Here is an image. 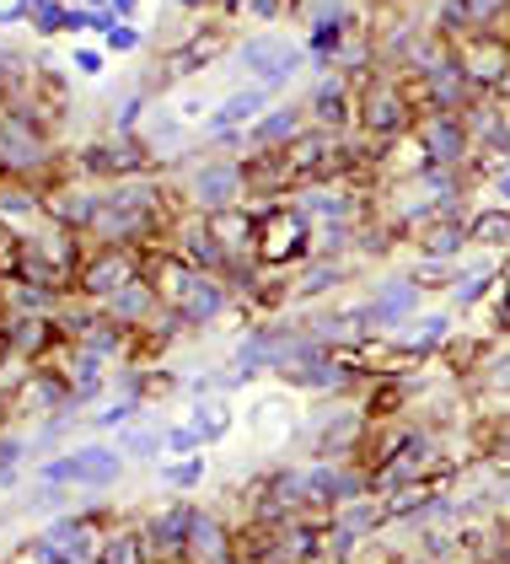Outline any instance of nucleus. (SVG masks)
<instances>
[{"label": "nucleus", "instance_id": "obj_23", "mask_svg": "<svg viewBox=\"0 0 510 564\" xmlns=\"http://www.w3.org/2000/svg\"><path fill=\"white\" fill-rule=\"evenodd\" d=\"M349 274H355V269H349V259H306V269H301V274H291V302H296V306L317 302V296L339 291Z\"/></svg>", "mask_w": 510, "mask_h": 564}, {"label": "nucleus", "instance_id": "obj_14", "mask_svg": "<svg viewBox=\"0 0 510 564\" xmlns=\"http://www.w3.org/2000/svg\"><path fill=\"white\" fill-rule=\"evenodd\" d=\"M306 119L317 130H339V134H355V82L344 70H328L317 87L306 91Z\"/></svg>", "mask_w": 510, "mask_h": 564}, {"label": "nucleus", "instance_id": "obj_16", "mask_svg": "<svg viewBox=\"0 0 510 564\" xmlns=\"http://www.w3.org/2000/svg\"><path fill=\"white\" fill-rule=\"evenodd\" d=\"M65 457H70V484L76 489H113L129 474V457L113 441H86V446H70Z\"/></svg>", "mask_w": 510, "mask_h": 564}, {"label": "nucleus", "instance_id": "obj_13", "mask_svg": "<svg viewBox=\"0 0 510 564\" xmlns=\"http://www.w3.org/2000/svg\"><path fill=\"white\" fill-rule=\"evenodd\" d=\"M194 511L199 506H188V500H167V506H156L151 517L140 521V538L151 549V564H183L188 532H194Z\"/></svg>", "mask_w": 510, "mask_h": 564}, {"label": "nucleus", "instance_id": "obj_2", "mask_svg": "<svg viewBox=\"0 0 510 564\" xmlns=\"http://www.w3.org/2000/svg\"><path fill=\"white\" fill-rule=\"evenodd\" d=\"M151 167H156V151L145 145V134H124V130L91 134L86 145H76V156H70V173H82L86 183H97V188L145 177Z\"/></svg>", "mask_w": 510, "mask_h": 564}, {"label": "nucleus", "instance_id": "obj_3", "mask_svg": "<svg viewBox=\"0 0 510 564\" xmlns=\"http://www.w3.org/2000/svg\"><path fill=\"white\" fill-rule=\"evenodd\" d=\"M457 65L473 82V91L484 102H500L510 108V33L506 28H478L457 44Z\"/></svg>", "mask_w": 510, "mask_h": 564}, {"label": "nucleus", "instance_id": "obj_7", "mask_svg": "<svg viewBox=\"0 0 510 564\" xmlns=\"http://www.w3.org/2000/svg\"><path fill=\"white\" fill-rule=\"evenodd\" d=\"M414 145H420L425 167H441V173H468L478 156V140L463 113H425L414 124Z\"/></svg>", "mask_w": 510, "mask_h": 564}, {"label": "nucleus", "instance_id": "obj_38", "mask_svg": "<svg viewBox=\"0 0 510 564\" xmlns=\"http://www.w3.org/2000/svg\"><path fill=\"white\" fill-rule=\"evenodd\" d=\"M473 17H478V28H506L510 22V0H468Z\"/></svg>", "mask_w": 510, "mask_h": 564}, {"label": "nucleus", "instance_id": "obj_22", "mask_svg": "<svg viewBox=\"0 0 510 564\" xmlns=\"http://www.w3.org/2000/svg\"><path fill=\"white\" fill-rule=\"evenodd\" d=\"M215 48H220V33H194V39H183L177 48H167V54H162L156 76H162V82H188V76L210 70Z\"/></svg>", "mask_w": 510, "mask_h": 564}, {"label": "nucleus", "instance_id": "obj_36", "mask_svg": "<svg viewBox=\"0 0 510 564\" xmlns=\"http://www.w3.org/2000/svg\"><path fill=\"white\" fill-rule=\"evenodd\" d=\"M199 452H205V435L194 431V420L167 425V457H199Z\"/></svg>", "mask_w": 510, "mask_h": 564}, {"label": "nucleus", "instance_id": "obj_47", "mask_svg": "<svg viewBox=\"0 0 510 564\" xmlns=\"http://www.w3.org/2000/svg\"><path fill=\"white\" fill-rule=\"evenodd\" d=\"M506 274H510V259H506Z\"/></svg>", "mask_w": 510, "mask_h": 564}, {"label": "nucleus", "instance_id": "obj_6", "mask_svg": "<svg viewBox=\"0 0 510 564\" xmlns=\"http://www.w3.org/2000/svg\"><path fill=\"white\" fill-rule=\"evenodd\" d=\"M231 54H237V70H242L248 82H258V87H269V91L291 87L301 70H306V44L274 39V33H248Z\"/></svg>", "mask_w": 510, "mask_h": 564}, {"label": "nucleus", "instance_id": "obj_26", "mask_svg": "<svg viewBox=\"0 0 510 564\" xmlns=\"http://www.w3.org/2000/svg\"><path fill=\"white\" fill-rule=\"evenodd\" d=\"M91 564H151V549H145L140 527H108V538H102Z\"/></svg>", "mask_w": 510, "mask_h": 564}, {"label": "nucleus", "instance_id": "obj_18", "mask_svg": "<svg viewBox=\"0 0 510 564\" xmlns=\"http://www.w3.org/2000/svg\"><path fill=\"white\" fill-rule=\"evenodd\" d=\"M306 130H312L306 102H274L253 130H248V151H291Z\"/></svg>", "mask_w": 510, "mask_h": 564}, {"label": "nucleus", "instance_id": "obj_34", "mask_svg": "<svg viewBox=\"0 0 510 564\" xmlns=\"http://www.w3.org/2000/svg\"><path fill=\"white\" fill-rule=\"evenodd\" d=\"M140 398H113V403H102L97 414H91V431H124V425H134L140 420Z\"/></svg>", "mask_w": 510, "mask_h": 564}, {"label": "nucleus", "instance_id": "obj_37", "mask_svg": "<svg viewBox=\"0 0 510 564\" xmlns=\"http://www.w3.org/2000/svg\"><path fill=\"white\" fill-rule=\"evenodd\" d=\"M484 312H489V328H495L500 339H510V274L495 285V296H489V306H484Z\"/></svg>", "mask_w": 510, "mask_h": 564}, {"label": "nucleus", "instance_id": "obj_19", "mask_svg": "<svg viewBox=\"0 0 510 564\" xmlns=\"http://www.w3.org/2000/svg\"><path fill=\"white\" fill-rule=\"evenodd\" d=\"M452 328H457V312H420V317L403 328V339H398L392 349H403V360H409V366H425V360H435V355H446Z\"/></svg>", "mask_w": 510, "mask_h": 564}, {"label": "nucleus", "instance_id": "obj_39", "mask_svg": "<svg viewBox=\"0 0 510 564\" xmlns=\"http://www.w3.org/2000/svg\"><path fill=\"white\" fill-rule=\"evenodd\" d=\"M102 65H108V54H102V48H70V70H76V76H102Z\"/></svg>", "mask_w": 510, "mask_h": 564}, {"label": "nucleus", "instance_id": "obj_32", "mask_svg": "<svg viewBox=\"0 0 510 564\" xmlns=\"http://www.w3.org/2000/svg\"><path fill=\"white\" fill-rule=\"evenodd\" d=\"M28 28H33V39H39V44L70 39V0H48V6H39V11L28 17Z\"/></svg>", "mask_w": 510, "mask_h": 564}, {"label": "nucleus", "instance_id": "obj_43", "mask_svg": "<svg viewBox=\"0 0 510 564\" xmlns=\"http://www.w3.org/2000/svg\"><path fill=\"white\" fill-rule=\"evenodd\" d=\"M177 6H183V11H188V17H199V11H210L215 0H177Z\"/></svg>", "mask_w": 510, "mask_h": 564}, {"label": "nucleus", "instance_id": "obj_10", "mask_svg": "<svg viewBox=\"0 0 510 564\" xmlns=\"http://www.w3.org/2000/svg\"><path fill=\"white\" fill-rule=\"evenodd\" d=\"M420 306H425V291L409 280V269H398V274H382V280L371 285L366 317H371V328H377V339H382V334L409 328V323L420 317Z\"/></svg>", "mask_w": 510, "mask_h": 564}, {"label": "nucleus", "instance_id": "obj_17", "mask_svg": "<svg viewBox=\"0 0 510 564\" xmlns=\"http://www.w3.org/2000/svg\"><path fill=\"white\" fill-rule=\"evenodd\" d=\"M274 108V91L258 87V82H248V87L226 91L220 102H215L210 113H205V134H220V130H253L258 119Z\"/></svg>", "mask_w": 510, "mask_h": 564}, {"label": "nucleus", "instance_id": "obj_20", "mask_svg": "<svg viewBox=\"0 0 510 564\" xmlns=\"http://www.w3.org/2000/svg\"><path fill=\"white\" fill-rule=\"evenodd\" d=\"M231 306H237L231 285H226L220 274H199V285H194V291L183 296V306H177V312H183V323H188V328L199 334V328H215V323H220V317H226Z\"/></svg>", "mask_w": 510, "mask_h": 564}, {"label": "nucleus", "instance_id": "obj_41", "mask_svg": "<svg viewBox=\"0 0 510 564\" xmlns=\"http://www.w3.org/2000/svg\"><path fill=\"white\" fill-rule=\"evenodd\" d=\"M33 11L22 6V0H11V6H0V28H17V22H28Z\"/></svg>", "mask_w": 510, "mask_h": 564}, {"label": "nucleus", "instance_id": "obj_24", "mask_svg": "<svg viewBox=\"0 0 510 564\" xmlns=\"http://www.w3.org/2000/svg\"><path fill=\"white\" fill-rule=\"evenodd\" d=\"M500 280H506V263H468L463 259V280H457L446 296H452L457 312H473V306H489V296H495Z\"/></svg>", "mask_w": 510, "mask_h": 564}, {"label": "nucleus", "instance_id": "obj_44", "mask_svg": "<svg viewBox=\"0 0 510 564\" xmlns=\"http://www.w3.org/2000/svg\"><path fill=\"white\" fill-rule=\"evenodd\" d=\"M76 6H86V11H108L113 0H76Z\"/></svg>", "mask_w": 510, "mask_h": 564}, {"label": "nucleus", "instance_id": "obj_8", "mask_svg": "<svg viewBox=\"0 0 510 564\" xmlns=\"http://www.w3.org/2000/svg\"><path fill=\"white\" fill-rule=\"evenodd\" d=\"M403 87L414 97L420 119H425V113H468L473 102H484V97L473 91V82L463 76V65H457V48H452L435 70H425V76H403Z\"/></svg>", "mask_w": 510, "mask_h": 564}, {"label": "nucleus", "instance_id": "obj_15", "mask_svg": "<svg viewBox=\"0 0 510 564\" xmlns=\"http://www.w3.org/2000/svg\"><path fill=\"white\" fill-rule=\"evenodd\" d=\"M172 248L194 263V269H205V274H226V269L237 263L231 253H226V242H220L215 220L210 216H194V210L177 220V231H172Z\"/></svg>", "mask_w": 510, "mask_h": 564}, {"label": "nucleus", "instance_id": "obj_42", "mask_svg": "<svg viewBox=\"0 0 510 564\" xmlns=\"http://www.w3.org/2000/svg\"><path fill=\"white\" fill-rule=\"evenodd\" d=\"M108 11H113V17H119V22H134V11H140V0H113V6H108Z\"/></svg>", "mask_w": 510, "mask_h": 564}, {"label": "nucleus", "instance_id": "obj_21", "mask_svg": "<svg viewBox=\"0 0 510 564\" xmlns=\"http://www.w3.org/2000/svg\"><path fill=\"white\" fill-rule=\"evenodd\" d=\"M102 312H108L113 323H124V328H145V323L162 312V296H156V285H151L145 274H134L124 291H113V296L102 302Z\"/></svg>", "mask_w": 510, "mask_h": 564}, {"label": "nucleus", "instance_id": "obj_25", "mask_svg": "<svg viewBox=\"0 0 510 564\" xmlns=\"http://www.w3.org/2000/svg\"><path fill=\"white\" fill-rule=\"evenodd\" d=\"M473 248L489 253V259H510V210L506 205L473 210Z\"/></svg>", "mask_w": 510, "mask_h": 564}, {"label": "nucleus", "instance_id": "obj_9", "mask_svg": "<svg viewBox=\"0 0 510 564\" xmlns=\"http://www.w3.org/2000/svg\"><path fill=\"white\" fill-rule=\"evenodd\" d=\"M140 274V253L134 248H119V242H91L86 248L82 269H76V296L91 306H102L113 291H124L129 280Z\"/></svg>", "mask_w": 510, "mask_h": 564}, {"label": "nucleus", "instance_id": "obj_46", "mask_svg": "<svg viewBox=\"0 0 510 564\" xmlns=\"http://www.w3.org/2000/svg\"><path fill=\"white\" fill-rule=\"evenodd\" d=\"M22 6H28V11H39V6H48V0H22Z\"/></svg>", "mask_w": 510, "mask_h": 564}, {"label": "nucleus", "instance_id": "obj_45", "mask_svg": "<svg viewBox=\"0 0 510 564\" xmlns=\"http://www.w3.org/2000/svg\"><path fill=\"white\" fill-rule=\"evenodd\" d=\"M392 564H435V560H425V554H409V560H392Z\"/></svg>", "mask_w": 510, "mask_h": 564}, {"label": "nucleus", "instance_id": "obj_35", "mask_svg": "<svg viewBox=\"0 0 510 564\" xmlns=\"http://www.w3.org/2000/svg\"><path fill=\"white\" fill-rule=\"evenodd\" d=\"M140 48H145V33H140L134 22H119V28L102 39V54H108V59H129V54H140Z\"/></svg>", "mask_w": 510, "mask_h": 564}, {"label": "nucleus", "instance_id": "obj_5", "mask_svg": "<svg viewBox=\"0 0 510 564\" xmlns=\"http://www.w3.org/2000/svg\"><path fill=\"white\" fill-rule=\"evenodd\" d=\"M312 248H317V220L301 216L291 199L263 216V237H258V263H263V269H285V274H291L296 263L312 259Z\"/></svg>", "mask_w": 510, "mask_h": 564}, {"label": "nucleus", "instance_id": "obj_4", "mask_svg": "<svg viewBox=\"0 0 510 564\" xmlns=\"http://www.w3.org/2000/svg\"><path fill=\"white\" fill-rule=\"evenodd\" d=\"M183 194H188V210L194 216H226L248 199V177H242V156H205L194 162L183 177Z\"/></svg>", "mask_w": 510, "mask_h": 564}, {"label": "nucleus", "instance_id": "obj_31", "mask_svg": "<svg viewBox=\"0 0 510 564\" xmlns=\"http://www.w3.org/2000/svg\"><path fill=\"white\" fill-rule=\"evenodd\" d=\"M210 478V463H205V452L199 457H162V484L177 489V495H188V489H199Z\"/></svg>", "mask_w": 510, "mask_h": 564}, {"label": "nucleus", "instance_id": "obj_11", "mask_svg": "<svg viewBox=\"0 0 510 564\" xmlns=\"http://www.w3.org/2000/svg\"><path fill=\"white\" fill-rule=\"evenodd\" d=\"M301 474H306V506L312 511H328V517L344 511L349 500L371 495V474L360 463H312Z\"/></svg>", "mask_w": 510, "mask_h": 564}, {"label": "nucleus", "instance_id": "obj_28", "mask_svg": "<svg viewBox=\"0 0 510 564\" xmlns=\"http://www.w3.org/2000/svg\"><path fill=\"white\" fill-rule=\"evenodd\" d=\"M188 420H194V431L205 435V446H215V441H226V435H231V425H237V409L215 392V398H205V403H194V414H188Z\"/></svg>", "mask_w": 510, "mask_h": 564}, {"label": "nucleus", "instance_id": "obj_40", "mask_svg": "<svg viewBox=\"0 0 510 564\" xmlns=\"http://www.w3.org/2000/svg\"><path fill=\"white\" fill-rule=\"evenodd\" d=\"M484 188H489V199H495V205H506V210H510V162H506V167H489Z\"/></svg>", "mask_w": 510, "mask_h": 564}, {"label": "nucleus", "instance_id": "obj_27", "mask_svg": "<svg viewBox=\"0 0 510 564\" xmlns=\"http://www.w3.org/2000/svg\"><path fill=\"white\" fill-rule=\"evenodd\" d=\"M140 134H145V145H151L156 162H162V156L177 151V140H183V113H172V108H156V102H151V113H145Z\"/></svg>", "mask_w": 510, "mask_h": 564}, {"label": "nucleus", "instance_id": "obj_12", "mask_svg": "<svg viewBox=\"0 0 510 564\" xmlns=\"http://www.w3.org/2000/svg\"><path fill=\"white\" fill-rule=\"evenodd\" d=\"M468 248H473V210H468V199L446 205L441 216H430L425 226L414 231V253H420V259L457 263V259H468Z\"/></svg>", "mask_w": 510, "mask_h": 564}, {"label": "nucleus", "instance_id": "obj_33", "mask_svg": "<svg viewBox=\"0 0 510 564\" xmlns=\"http://www.w3.org/2000/svg\"><path fill=\"white\" fill-rule=\"evenodd\" d=\"M409 280H414L420 291H452V285L463 280V259H457V263L425 259V263H414V269H409Z\"/></svg>", "mask_w": 510, "mask_h": 564}, {"label": "nucleus", "instance_id": "obj_1", "mask_svg": "<svg viewBox=\"0 0 510 564\" xmlns=\"http://www.w3.org/2000/svg\"><path fill=\"white\" fill-rule=\"evenodd\" d=\"M420 124V108L403 87V76L392 70H371L366 82H355V134L377 151V156H392Z\"/></svg>", "mask_w": 510, "mask_h": 564}, {"label": "nucleus", "instance_id": "obj_29", "mask_svg": "<svg viewBox=\"0 0 510 564\" xmlns=\"http://www.w3.org/2000/svg\"><path fill=\"white\" fill-rule=\"evenodd\" d=\"M113 446L124 452L129 463H151V457L162 463V457H167V431H151V425H124Z\"/></svg>", "mask_w": 510, "mask_h": 564}, {"label": "nucleus", "instance_id": "obj_30", "mask_svg": "<svg viewBox=\"0 0 510 564\" xmlns=\"http://www.w3.org/2000/svg\"><path fill=\"white\" fill-rule=\"evenodd\" d=\"M468 382L478 392H510V349L506 345H489V355L473 366Z\"/></svg>", "mask_w": 510, "mask_h": 564}]
</instances>
